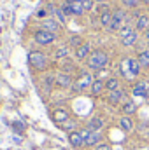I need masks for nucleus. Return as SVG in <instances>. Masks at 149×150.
<instances>
[{"label":"nucleus","instance_id":"nucleus-26","mask_svg":"<svg viewBox=\"0 0 149 150\" xmlns=\"http://www.w3.org/2000/svg\"><path fill=\"white\" fill-rule=\"evenodd\" d=\"M137 38H139V33H137V32H133L130 37L123 38V45H125V47H132V45H135V44H137Z\"/></svg>","mask_w":149,"mask_h":150},{"label":"nucleus","instance_id":"nucleus-17","mask_svg":"<svg viewBox=\"0 0 149 150\" xmlns=\"http://www.w3.org/2000/svg\"><path fill=\"white\" fill-rule=\"evenodd\" d=\"M53 84H54V75H46L42 79V91H44V94H49L51 93Z\"/></svg>","mask_w":149,"mask_h":150},{"label":"nucleus","instance_id":"nucleus-28","mask_svg":"<svg viewBox=\"0 0 149 150\" xmlns=\"http://www.w3.org/2000/svg\"><path fill=\"white\" fill-rule=\"evenodd\" d=\"M133 32H135V30H133V28H132V26H130V25H125V26H123V28H121V30H119V38H121V40H123V38L130 37V35H132V33H133Z\"/></svg>","mask_w":149,"mask_h":150},{"label":"nucleus","instance_id":"nucleus-5","mask_svg":"<svg viewBox=\"0 0 149 150\" xmlns=\"http://www.w3.org/2000/svg\"><path fill=\"white\" fill-rule=\"evenodd\" d=\"M125 19H126L125 11H121V9L114 11V12H112V23H111V26H109V30H111V32H119V30L123 28Z\"/></svg>","mask_w":149,"mask_h":150},{"label":"nucleus","instance_id":"nucleus-3","mask_svg":"<svg viewBox=\"0 0 149 150\" xmlns=\"http://www.w3.org/2000/svg\"><path fill=\"white\" fill-rule=\"evenodd\" d=\"M93 82H95V80H93L91 74L82 72V74L77 77V80H74V84H72V87H70V89H72L74 93H81V91H84V89H90Z\"/></svg>","mask_w":149,"mask_h":150},{"label":"nucleus","instance_id":"nucleus-4","mask_svg":"<svg viewBox=\"0 0 149 150\" xmlns=\"http://www.w3.org/2000/svg\"><path fill=\"white\" fill-rule=\"evenodd\" d=\"M28 61L35 70H44L47 67V56L44 52H40V51H32L28 54Z\"/></svg>","mask_w":149,"mask_h":150},{"label":"nucleus","instance_id":"nucleus-23","mask_svg":"<svg viewBox=\"0 0 149 150\" xmlns=\"http://www.w3.org/2000/svg\"><path fill=\"white\" fill-rule=\"evenodd\" d=\"M137 61H139L140 68H149V51H142L137 56Z\"/></svg>","mask_w":149,"mask_h":150},{"label":"nucleus","instance_id":"nucleus-12","mask_svg":"<svg viewBox=\"0 0 149 150\" xmlns=\"http://www.w3.org/2000/svg\"><path fill=\"white\" fill-rule=\"evenodd\" d=\"M102 140H104V134H102V131H95V133H91V134L88 136V140H86L84 147H97V145L104 143Z\"/></svg>","mask_w":149,"mask_h":150},{"label":"nucleus","instance_id":"nucleus-39","mask_svg":"<svg viewBox=\"0 0 149 150\" xmlns=\"http://www.w3.org/2000/svg\"><path fill=\"white\" fill-rule=\"evenodd\" d=\"M144 2H149V0H144Z\"/></svg>","mask_w":149,"mask_h":150},{"label":"nucleus","instance_id":"nucleus-8","mask_svg":"<svg viewBox=\"0 0 149 150\" xmlns=\"http://www.w3.org/2000/svg\"><path fill=\"white\" fill-rule=\"evenodd\" d=\"M104 126H105V120H104L102 117H91V119L86 122V126H84V127H88L91 133H95V131H102V129H104Z\"/></svg>","mask_w":149,"mask_h":150},{"label":"nucleus","instance_id":"nucleus-14","mask_svg":"<svg viewBox=\"0 0 149 150\" xmlns=\"http://www.w3.org/2000/svg\"><path fill=\"white\" fill-rule=\"evenodd\" d=\"M90 51H91V45H90L88 42H84L81 47H77V49H75V58H77V59H88Z\"/></svg>","mask_w":149,"mask_h":150},{"label":"nucleus","instance_id":"nucleus-35","mask_svg":"<svg viewBox=\"0 0 149 150\" xmlns=\"http://www.w3.org/2000/svg\"><path fill=\"white\" fill-rule=\"evenodd\" d=\"M82 7H84V11H90L93 7V0H82Z\"/></svg>","mask_w":149,"mask_h":150},{"label":"nucleus","instance_id":"nucleus-10","mask_svg":"<svg viewBox=\"0 0 149 150\" xmlns=\"http://www.w3.org/2000/svg\"><path fill=\"white\" fill-rule=\"evenodd\" d=\"M51 117H53V120L56 122V124H65L67 120H70V113L67 112L65 108H56L54 112L51 113Z\"/></svg>","mask_w":149,"mask_h":150},{"label":"nucleus","instance_id":"nucleus-22","mask_svg":"<svg viewBox=\"0 0 149 150\" xmlns=\"http://www.w3.org/2000/svg\"><path fill=\"white\" fill-rule=\"evenodd\" d=\"M148 28H149V16L142 14V16L137 19V30H139V32H146Z\"/></svg>","mask_w":149,"mask_h":150},{"label":"nucleus","instance_id":"nucleus-33","mask_svg":"<svg viewBox=\"0 0 149 150\" xmlns=\"http://www.w3.org/2000/svg\"><path fill=\"white\" fill-rule=\"evenodd\" d=\"M104 77H105V79L109 77V70H105V72H104V70H98V72H97V80H102Z\"/></svg>","mask_w":149,"mask_h":150},{"label":"nucleus","instance_id":"nucleus-29","mask_svg":"<svg viewBox=\"0 0 149 150\" xmlns=\"http://www.w3.org/2000/svg\"><path fill=\"white\" fill-rule=\"evenodd\" d=\"M67 54H69V47L67 45H62V47H58L56 49V52H54V58H58V59H65L67 58Z\"/></svg>","mask_w":149,"mask_h":150},{"label":"nucleus","instance_id":"nucleus-2","mask_svg":"<svg viewBox=\"0 0 149 150\" xmlns=\"http://www.w3.org/2000/svg\"><path fill=\"white\" fill-rule=\"evenodd\" d=\"M119 68H121V74L125 75L126 79H135V77H139L140 74V65H139V61L137 59H133V58H125L121 63H119Z\"/></svg>","mask_w":149,"mask_h":150},{"label":"nucleus","instance_id":"nucleus-9","mask_svg":"<svg viewBox=\"0 0 149 150\" xmlns=\"http://www.w3.org/2000/svg\"><path fill=\"white\" fill-rule=\"evenodd\" d=\"M125 98H126V93L123 91V89H117V91H112L109 93V96H107V101L114 105V107H117L119 103H123L125 101Z\"/></svg>","mask_w":149,"mask_h":150},{"label":"nucleus","instance_id":"nucleus-11","mask_svg":"<svg viewBox=\"0 0 149 150\" xmlns=\"http://www.w3.org/2000/svg\"><path fill=\"white\" fill-rule=\"evenodd\" d=\"M69 142H70V145H72L74 149H82L84 143H86V140L82 138V134H81L79 131H74V133L69 134Z\"/></svg>","mask_w":149,"mask_h":150},{"label":"nucleus","instance_id":"nucleus-25","mask_svg":"<svg viewBox=\"0 0 149 150\" xmlns=\"http://www.w3.org/2000/svg\"><path fill=\"white\" fill-rule=\"evenodd\" d=\"M60 127H62L63 131H67V133L70 134V133L77 131V122H75V120H67V122H65V124H62Z\"/></svg>","mask_w":149,"mask_h":150},{"label":"nucleus","instance_id":"nucleus-30","mask_svg":"<svg viewBox=\"0 0 149 150\" xmlns=\"http://www.w3.org/2000/svg\"><path fill=\"white\" fill-rule=\"evenodd\" d=\"M69 44H70V47H81L84 42H82V38L79 37V35H74V37H70V40H69Z\"/></svg>","mask_w":149,"mask_h":150},{"label":"nucleus","instance_id":"nucleus-21","mask_svg":"<svg viewBox=\"0 0 149 150\" xmlns=\"http://www.w3.org/2000/svg\"><path fill=\"white\" fill-rule=\"evenodd\" d=\"M133 94H135V96H144V98H149V91L146 89V84H144V82H139V84L133 87Z\"/></svg>","mask_w":149,"mask_h":150},{"label":"nucleus","instance_id":"nucleus-27","mask_svg":"<svg viewBox=\"0 0 149 150\" xmlns=\"http://www.w3.org/2000/svg\"><path fill=\"white\" fill-rule=\"evenodd\" d=\"M70 9H72V14H75V16H81V14L84 12L82 2H72V4H70Z\"/></svg>","mask_w":149,"mask_h":150},{"label":"nucleus","instance_id":"nucleus-20","mask_svg":"<svg viewBox=\"0 0 149 150\" xmlns=\"http://www.w3.org/2000/svg\"><path fill=\"white\" fill-rule=\"evenodd\" d=\"M105 89H107L109 93L121 89V86H119V79H116V77H111V79H107V80H105Z\"/></svg>","mask_w":149,"mask_h":150},{"label":"nucleus","instance_id":"nucleus-13","mask_svg":"<svg viewBox=\"0 0 149 150\" xmlns=\"http://www.w3.org/2000/svg\"><path fill=\"white\" fill-rule=\"evenodd\" d=\"M42 28H44L46 32L58 33V32H60V23H56V19H53V18H46V19L42 21Z\"/></svg>","mask_w":149,"mask_h":150},{"label":"nucleus","instance_id":"nucleus-37","mask_svg":"<svg viewBox=\"0 0 149 150\" xmlns=\"http://www.w3.org/2000/svg\"><path fill=\"white\" fill-rule=\"evenodd\" d=\"M144 37H146V40H148V42H149V28H148V30H146V32H144Z\"/></svg>","mask_w":149,"mask_h":150},{"label":"nucleus","instance_id":"nucleus-40","mask_svg":"<svg viewBox=\"0 0 149 150\" xmlns=\"http://www.w3.org/2000/svg\"><path fill=\"white\" fill-rule=\"evenodd\" d=\"M148 136H149V131H148Z\"/></svg>","mask_w":149,"mask_h":150},{"label":"nucleus","instance_id":"nucleus-34","mask_svg":"<svg viewBox=\"0 0 149 150\" xmlns=\"http://www.w3.org/2000/svg\"><path fill=\"white\" fill-rule=\"evenodd\" d=\"M93 150H112V147L109 143H100V145H97Z\"/></svg>","mask_w":149,"mask_h":150},{"label":"nucleus","instance_id":"nucleus-24","mask_svg":"<svg viewBox=\"0 0 149 150\" xmlns=\"http://www.w3.org/2000/svg\"><path fill=\"white\" fill-rule=\"evenodd\" d=\"M104 87H105V84L102 82V80H95L93 84H91V87H90V91H91V94H100L102 91H104Z\"/></svg>","mask_w":149,"mask_h":150},{"label":"nucleus","instance_id":"nucleus-1","mask_svg":"<svg viewBox=\"0 0 149 150\" xmlns=\"http://www.w3.org/2000/svg\"><path fill=\"white\" fill-rule=\"evenodd\" d=\"M86 65H88L90 70H95V72L104 70V68L109 65V56H107L104 51H93V52L88 56Z\"/></svg>","mask_w":149,"mask_h":150},{"label":"nucleus","instance_id":"nucleus-18","mask_svg":"<svg viewBox=\"0 0 149 150\" xmlns=\"http://www.w3.org/2000/svg\"><path fill=\"white\" fill-rule=\"evenodd\" d=\"M119 127H121V131H125V133H132V131H133V122H132V119H130V117H121V119H119Z\"/></svg>","mask_w":149,"mask_h":150},{"label":"nucleus","instance_id":"nucleus-36","mask_svg":"<svg viewBox=\"0 0 149 150\" xmlns=\"http://www.w3.org/2000/svg\"><path fill=\"white\" fill-rule=\"evenodd\" d=\"M37 18H46V11H39V12H37Z\"/></svg>","mask_w":149,"mask_h":150},{"label":"nucleus","instance_id":"nucleus-32","mask_svg":"<svg viewBox=\"0 0 149 150\" xmlns=\"http://www.w3.org/2000/svg\"><path fill=\"white\" fill-rule=\"evenodd\" d=\"M123 2V5H126V7H135L140 0H121Z\"/></svg>","mask_w":149,"mask_h":150},{"label":"nucleus","instance_id":"nucleus-16","mask_svg":"<svg viewBox=\"0 0 149 150\" xmlns=\"http://www.w3.org/2000/svg\"><path fill=\"white\" fill-rule=\"evenodd\" d=\"M121 112L125 113V117H132V115H135V112H137V105L133 101H125L123 107H121Z\"/></svg>","mask_w":149,"mask_h":150},{"label":"nucleus","instance_id":"nucleus-19","mask_svg":"<svg viewBox=\"0 0 149 150\" xmlns=\"http://www.w3.org/2000/svg\"><path fill=\"white\" fill-rule=\"evenodd\" d=\"M47 11H49L60 23H65V14H63V11H62V9H56L54 4H49V5H47Z\"/></svg>","mask_w":149,"mask_h":150},{"label":"nucleus","instance_id":"nucleus-15","mask_svg":"<svg viewBox=\"0 0 149 150\" xmlns=\"http://www.w3.org/2000/svg\"><path fill=\"white\" fill-rule=\"evenodd\" d=\"M111 23H112V12L105 7V9H102V12H100V25L105 26V28H109Z\"/></svg>","mask_w":149,"mask_h":150},{"label":"nucleus","instance_id":"nucleus-38","mask_svg":"<svg viewBox=\"0 0 149 150\" xmlns=\"http://www.w3.org/2000/svg\"><path fill=\"white\" fill-rule=\"evenodd\" d=\"M98 2H104V0H98Z\"/></svg>","mask_w":149,"mask_h":150},{"label":"nucleus","instance_id":"nucleus-7","mask_svg":"<svg viewBox=\"0 0 149 150\" xmlns=\"http://www.w3.org/2000/svg\"><path fill=\"white\" fill-rule=\"evenodd\" d=\"M56 40V33H51V32H46V30H39L35 33V42L39 45H49Z\"/></svg>","mask_w":149,"mask_h":150},{"label":"nucleus","instance_id":"nucleus-6","mask_svg":"<svg viewBox=\"0 0 149 150\" xmlns=\"http://www.w3.org/2000/svg\"><path fill=\"white\" fill-rule=\"evenodd\" d=\"M54 84H56L60 89H69V87H72L74 79H72V75L67 74V72H60V74L54 75Z\"/></svg>","mask_w":149,"mask_h":150},{"label":"nucleus","instance_id":"nucleus-31","mask_svg":"<svg viewBox=\"0 0 149 150\" xmlns=\"http://www.w3.org/2000/svg\"><path fill=\"white\" fill-rule=\"evenodd\" d=\"M12 129H14L16 133H25L27 126H25V122H21V120H16V122H12Z\"/></svg>","mask_w":149,"mask_h":150}]
</instances>
